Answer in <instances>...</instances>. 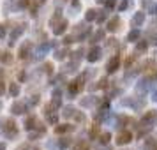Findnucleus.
Instances as JSON below:
<instances>
[{"mask_svg":"<svg viewBox=\"0 0 157 150\" xmlns=\"http://www.w3.org/2000/svg\"><path fill=\"white\" fill-rule=\"evenodd\" d=\"M4 133H6V136H16V133H18V129H16V124L13 120H6V125H4Z\"/></svg>","mask_w":157,"mask_h":150,"instance_id":"nucleus-1","label":"nucleus"},{"mask_svg":"<svg viewBox=\"0 0 157 150\" xmlns=\"http://www.w3.org/2000/svg\"><path fill=\"white\" fill-rule=\"evenodd\" d=\"M131 140H132V134H131L129 131H122L120 134L117 136V143H118V145H127Z\"/></svg>","mask_w":157,"mask_h":150,"instance_id":"nucleus-2","label":"nucleus"},{"mask_svg":"<svg viewBox=\"0 0 157 150\" xmlns=\"http://www.w3.org/2000/svg\"><path fill=\"white\" fill-rule=\"evenodd\" d=\"M118 65H120V57H118V55H115V57L108 62V67H106L108 72H115L117 69H118Z\"/></svg>","mask_w":157,"mask_h":150,"instance_id":"nucleus-3","label":"nucleus"},{"mask_svg":"<svg viewBox=\"0 0 157 150\" xmlns=\"http://www.w3.org/2000/svg\"><path fill=\"white\" fill-rule=\"evenodd\" d=\"M81 81H83V79L78 78V79H74L71 85H69V92H71L72 95H74V94H78L79 90H81V87H83V83H81Z\"/></svg>","mask_w":157,"mask_h":150,"instance_id":"nucleus-4","label":"nucleus"},{"mask_svg":"<svg viewBox=\"0 0 157 150\" xmlns=\"http://www.w3.org/2000/svg\"><path fill=\"white\" fill-rule=\"evenodd\" d=\"M99 58H101V50L97 48V46H95V48H92V50H90V53L86 55V60H88V62H95V60H99Z\"/></svg>","mask_w":157,"mask_h":150,"instance_id":"nucleus-5","label":"nucleus"},{"mask_svg":"<svg viewBox=\"0 0 157 150\" xmlns=\"http://www.w3.org/2000/svg\"><path fill=\"white\" fill-rule=\"evenodd\" d=\"M51 27H53V32H55L57 36H60V34H64L65 29H67V21H65V20H60L58 25H51Z\"/></svg>","mask_w":157,"mask_h":150,"instance_id":"nucleus-6","label":"nucleus"},{"mask_svg":"<svg viewBox=\"0 0 157 150\" xmlns=\"http://www.w3.org/2000/svg\"><path fill=\"white\" fill-rule=\"evenodd\" d=\"M11 111L14 115H21L27 111V106H25V102H14L13 104V108H11Z\"/></svg>","mask_w":157,"mask_h":150,"instance_id":"nucleus-7","label":"nucleus"},{"mask_svg":"<svg viewBox=\"0 0 157 150\" xmlns=\"http://www.w3.org/2000/svg\"><path fill=\"white\" fill-rule=\"evenodd\" d=\"M118 25H120V18H118V16H115L113 20H111V21L108 23V30H111V32H115V30H118V29H120Z\"/></svg>","mask_w":157,"mask_h":150,"instance_id":"nucleus-8","label":"nucleus"},{"mask_svg":"<svg viewBox=\"0 0 157 150\" xmlns=\"http://www.w3.org/2000/svg\"><path fill=\"white\" fill-rule=\"evenodd\" d=\"M23 30H25V25H21V27H18V29H16L14 32H13V36H11V41H9V44H11V46L14 44V41L18 39V37L21 36V32H23Z\"/></svg>","mask_w":157,"mask_h":150,"instance_id":"nucleus-9","label":"nucleus"},{"mask_svg":"<svg viewBox=\"0 0 157 150\" xmlns=\"http://www.w3.org/2000/svg\"><path fill=\"white\" fill-rule=\"evenodd\" d=\"M0 60H2L4 64H11V62H13V55H11L9 51H4V53L0 55Z\"/></svg>","mask_w":157,"mask_h":150,"instance_id":"nucleus-10","label":"nucleus"},{"mask_svg":"<svg viewBox=\"0 0 157 150\" xmlns=\"http://www.w3.org/2000/svg\"><path fill=\"white\" fill-rule=\"evenodd\" d=\"M143 21H145V14H143V13H136L134 18H132V23H134V25H141Z\"/></svg>","mask_w":157,"mask_h":150,"instance_id":"nucleus-11","label":"nucleus"},{"mask_svg":"<svg viewBox=\"0 0 157 150\" xmlns=\"http://www.w3.org/2000/svg\"><path fill=\"white\" fill-rule=\"evenodd\" d=\"M9 94H11L13 97H16V95L20 94V87H18V83H11V87H9Z\"/></svg>","mask_w":157,"mask_h":150,"instance_id":"nucleus-12","label":"nucleus"},{"mask_svg":"<svg viewBox=\"0 0 157 150\" xmlns=\"http://www.w3.org/2000/svg\"><path fill=\"white\" fill-rule=\"evenodd\" d=\"M155 117H157V111H148V113L143 117V122H145V124H148V122H152Z\"/></svg>","mask_w":157,"mask_h":150,"instance_id":"nucleus-13","label":"nucleus"},{"mask_svg":"<svg viewBox=\"0 0 157 150\" xmlns=\"http://www.w3.org/2000/svg\"><path fill=\"white\" fill-rule=\"evenodd\" d=\"M29 51H30V44L21 46V50H20V58H27L29 57Z\"/></svg>","mask_w":157,"mask_h":150,"instance_id":"nucleus-14","label":"nucleus"},{"mask_svg":"<svg viewBox=\"0 0 157 150\" xmlns=\"http://www.w3.org/2000/svg\"><path fill=\"white\" fill-rule=\"evenodd\" d=\"M72 129V125H69V124H64V125H58L55 131H57L58 134H62V133H67V131H71Z\"/></svg>","mask_w":157,"mask_h":150,"instance_id":"nucleus-15","label":"nucleus"},{"mask_svg":"<svg viewBox=\"0 0 157 150\" xmlns=\"http://www.w3.org/2000/svg\"><path fill=\"white\" fill-rule=\"evenodd\" d=\"M138 37H140V32H138V30H132V32H131V34L127 36V41H131V43H134V41L138 39Z\"/></svg>","mask_w":157,"mask_h":150,"instance_id":"nucleus-16","label":"nucleus"},{"mask_svg":"<svg viewBox=\"0 0 157 150\" xmlns=\"http://www.w3.org/2000/svg\"><path fill=\"white\" fill-rule=\"evenodd\" d=\"M85 18H86V21H92V20H95V18H97V16H95V11H94V9H88Z\"/></svg>","mask_w":157,"mask_h":150,"instance_id":"nucleus-17","label":"nucleus"},{"mask_svg":"<svg viewBox=\"0 0 157 150\" xmlns=\"http://www.w3.org/2000/svg\"><path fill=\"white\" fill-rule=\"evenodd\" d=\"M74 150H88V143H85V141H79V143H76V147H74Z\"/></svg>","mask_w":157,"mask_h":150,"instance_id":"nucleus-18","label":"nucleus"},{"mask_svg":"<svg viewBox=\"0 0 157 150\" xmlns=\"http://www.w3.org/2000/svg\"><path fill=\"white\" fill-rule=\"evenodd\" d=\"M34 122H36V117H30V118H27V124H25V125H27V129L34 127Z\"/></svg>","mask_w":157,"mask_h":150,"instance_id":"nucleus-19","label":"nucleus"},{"mask_svg":"<svg viewBox=\"0 0 157 150\" xmlns=\"http://www.w3.org/2000/svg\"><path fill=\"white\" fill-rule=\"evenodd\" d=\"M104 4H106L108 9H113L117 6V0H104Z\"/></svg>","mask_w":157,"mask_h":150,"instance_id":"nucleus-20","label":"nucleus"},{"mask_svg":"<svg viewBox=\"0 0 157 150\" xmlns=\"http://www.w3.org/2000/svg\"><path fill=\"white\" fill-rule=\"evenodd\" d=\"M108 141H109V134H108V133H104V134L101 136V143H102V145H106Z\"/></svg>","mask_w":157,"mask_h":150,"instance_id":"nucleus-21","label":"nucleus"},{"mask_svg":"<svg viewBox=\"0 0 157 150\" xmlns=\"http://www.w3.org/2000/svg\"><path fill=\"white\" fill-rule=\"evenodd\" d=\"M64 115H65V117H71V115H74V108H71V106H69V108H65Z\"/></svg>","mask_w":157,"mask_h":150,"instance_id":"nucleus-22","label":"nucleus"},{"mask_svg":"<svg viewBox=\"0 0 157 150\" xmlns=\"http://www.w3.org/2000/svg\"><path fill=\"white\" fill-rule=\"evenodd\" d=\"M145 50H147V43H140L136 46V51H145Z\"/></svg>","mask_w":157,"mask_h":150,"instance_id":"nucleus-23","label":"nucleus"},{"mask_svg":"<svg viewBox=\"0 0 157 150\" xmlns=\"http://www.w3.org/2000/svg\"><path fill=\"white\" fill-rule=\"evenodd\" d=\"M129 6H131V2H129V0H124V2H122V6H120V11H124V9H127Z\"/></svg>","mask_w":157,"mask_h":150,"instance_id":"nucleus-24","label":"nucleus"},{"mask_svg":"<svg viewBox=\"0 0 157 150\" xmlns=\"http://www.w3.org/2000/svg\"><path fill=\"white\" fill-rule=\"evenodd\" d=\"M106 20V13H101L99 16H97V23H101V21H104Z\"/></svg>","mask_w":157,"mask_h":150,"instance_id":"nucleus-25","label":"nucleus"},{"mask_svg":"<svg viewBox=\"0 0 157 150\" xmlns=\"http://www.w3.org/2000/svg\"><path fill=\"white\" fill-rule=\"evenodd\" d=\"M0 37H6V27L0 25Z\"/></svg>","mask_w":157,"mask_h":150,"instance_id":"nucleus-26","label":"nucleus"},{"mask_svg":"<svg viewBox=\"0 0 157 150\" xmlns=\"http://www.w3.org/2000/svg\"><path fill=\"white\" fill-rule=\"evenodd\" d=\"M4 90H6V87H4V81H0V95L4 94Z\"/></svg>","mask_w":157,"mask_h":150,"instance_id":"nucleus-27","label":"nucleus"},{"mask_svg":"<svg viewBox=\"0 0 157 150\" xmlns=\"http://www.w3.org/2000/svg\"><path fill=\"white\" fill-rule=\"evenodd\" d=\"M64 43H65V44H71V43H72V37H65Z\"/></svg>","mask_w":157,"mask_h":150,"instance_id":"nucleus-28","label":"nucleus"},{"mask_svg":"<svg viewBox=\"0 0 157 150\" xmlns=\"http://www.w3.org/2000/svg\"><path fill=\"white\" fill-rule=\"evenodd\" d=\"M152 43L157 44V34H154V36H152Z\"/></svg>","mask_w":157,"mask_h":150,"instance_id":"nucleus-29","label":"nucleus"},{"mask_svg":"<svg viewBox=\"0 0 157 150\" xmlns=\"http://www.w3.org/2000/svg\"><path fill=\"white\" fill-rule=\"evenodd\" d=\"M152 11H154L152 14H157V6H154V7H152Z\"/></svg>","mask_w":157,"mask_h":150,"instance_id":"nucleus-30","label":"nucleus"},{"mask_svg":"<svg viewBox=\"0 0 157 150\" xmlns=\"http://www.w3.org/2000/svg\"><path fill=\"white\" fill-rule=\"evenodd\" d=\"M0 150H6V143H0Z\"/></svg>","mask_w":157,"mask_h":150,"instance_id":"nucleus-31","label":"nucleus"}]
</instances>
